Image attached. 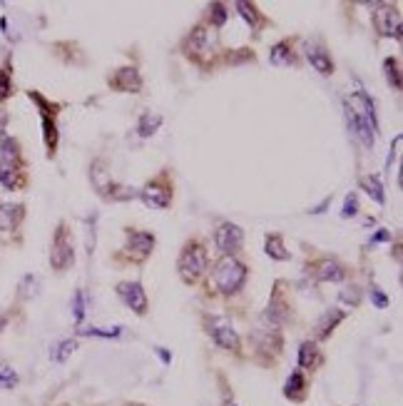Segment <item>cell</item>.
<instances>
[{
	"instance_id": "12",
	"label": "cell",
	"mask_w": 403,
	"mask_h": 406,
	"mask_svg": "<svg viewBox=\"0 0 403 406\" xmlns=\"http://www.w3.org/2000/svg\"><path fill=\"white\" fill-rule=\"evenodd\" d=\"M306 275L321 284H338L349 277V267L338 257H316L306 262Z\"/></svg>"
},
{
	"instance_id": "2",
	"label": "cell",
	"mask_w": 403,
	"mask_h": 406,
	"mask_svg": "<svg viewBox=\"0 0 403 406\" xmlns=\"http://www.w3.org/2000/svg\"><path fill=\"white\" fill-rule=\"evenodd\" d=\"M179 50H182V55L189 63H195V65L204 67V70L215 67L212 65V58L219 55V53H215V30H212L204 20H199V23L192 25V30L182 38Z\"/></svg>"
},
{
	"instance_id": "16",
	"label": "cell",
	"mask_w": 403,
	"mask_h": 406,
	"mask_svg": "<svg viewBox=\"0 0 403 406\" xmlns=\"http://www.w3.org/2000/svg\"><path fill=\"white\" fill-rule=\"evenodd\" d=\"M107 85H110V90L122 92V95H140L144 87V80L142 72L135 65H122L107 78Z\"/></svg>"
},
{
	"instance_id": "18",
	"label": "cell",
	"mask_w": 403,
	"mask_h": 406,
	"mask_svg": "<svg viewBox=\"0 0 403 406\" xmlns=\"http://www.w3.org/2000/svg\"><path fill=\"white\" fill-rule=\"evenodd\" d=\"M304 58H306V63H309L314 70L319 72V75H324V78H331L334 70H336L331 53H329V47H326L324 43H319V40H314V43H306Z\"/></svg>"
},
{
	"instance_id": "21",
	"label": "cell",
	"mask_w": 403,
	"mask_h": 406,
	"mask_svg": "<svg viewBox=\"0 0 403 406\" xmlns=\"http://www.w3.org/2000/svg\"><path fill=\"white\" fill-rule=\"evenodd\" d=\"M235 10L239 13V18L244 20V23H247L249 28H252V33H254V35H261V30H264V28L272 25V20H269L267 15L261 13L257 3H244V0H237V3H235Z\"/></svg>"
},
{
	"instance_id": "42",
	"label": "cell",
	"mask_w": 403,
	"mask_h": 406,
	"mask_svg": "<svg viewBox=\"0 0 403 406\" xmlns=\"http://www.w3.org/2000/svg\"><path fill=\"white\" fill-rule=\"evenodd\" d=\"M391 239V232L389 230H378V235L371 237V244H376V242H389Z\"/></svg>"
},
{
	"instance_id": "32",
	"label": "cell",
	"mask_w": 403,
	"mask_h": 406,
	"mask_svg": "<svg viewBox=\"0 0 403 406\" xmlns=\"http://www.w3.org/2000/svg\"><path fill=\"white\" fill-rule=\"evenodd\" d=\"M384 72H386V83H389L393 90H401V60L386 58L384 60Z\"/></svg>"
},
{
	"instance_id": "31",
	"label": "cell",
	"mask_w": 403,
	"mask_h": 406,
	"mask_svg": "<svg viewBox=\"0 0 403 406\" xmlns=\"http://www.w3.org/2000/svg\"><path fill=\"white\" fill-rule=\"evenodd\" d=\"M219 60L224 65H239V63H249V60L254 63L257 55L249 47H241V50H224V53H219Z\"/></svg>"
},
{
	"instance_id": "44",
	"label": "cell",
	"mask_w": 403,
	"mask_h": 406,
	"mask_svg": "<svg viewBox=\"0 0 403 406\" xmlns=\"http://www.w3.org/2000/svg\"><path fill=\"white\" fill-rule=\"evenodd\" d=\"M124 406H144V404H124Z\"/></svg>"
},
{
	"instance_id": "8",
	"label": "cell",
	"mask_w": 403,
	"mask_h": 406,
	"mask_svg": "<svg viewBox=\"0 0 403 406\" xmlns=\"http://www.w3.org/2000/svg\"><path fill=\"white\" fill-rule=\"evenodd\" d=\"M28 98L33 100L40 110V120H43V142H45L47 158H55L60 142V132H58V112L63 110L60 103H50L47 98H43L38 90H28Z\"/></svg>"
},
{
	"instance_id": "23",
	"label": "cell",
	"mask_w": 403,
	"mask_h": 406,
	"mask_svg": "<svg viewBox=\"0 0 403 406\" xmlns=\"http://www.w3.org/2000/svg\"><path fill=\"white\" fill-rule=\"evenodd\" d=\"M284 399H289L292 404H304L309 399V376L301 369H294L289 374L284 384Z\"/></svg>"
},
{
	"instance_id": "38",
	"label": "cell",
	"mask_w": 403,
	"mask_h": 406,
	"mask_svg": "<svg viewBox=\"0 0 403 406\" xmlns=\"http://www.w3.org/2000/svg\"><path fill=\"white\" fill-rule=\"evenodd\" d=\"M369 292H371V301H373V304H376L378 309H386V307L391 304V299L384 295V289L378 287V284H371Z\"/></svg>"
},
{
	"instance_id": "3",
	"label": "cell",
	"mask_w": 403,
	"mask_h": 406,
	"mask_svg": "<svg viewBox=\"0 0 403 406\" xmlns=\"http://www.w3.org/2000/svg\"><path fill=\"white\" fill-rule=\"evenodd\" d=\"M249 279V267L239 257H219L212 267V282L221 297H237Z\"/></svg>"
},
{
	"instance_id": "1",
	"label": "cell",
	"mask_w": 403,
	"mask_h": 406,
	"mask_svg": "<svg viewBox=\"0 0 403 406\" xmlns=\"http://www.w3.org/2000/svg\"><path fill=\"white\" fill-rule=\"evenodd\" d=\"M346 120L351 132L361 140L364 147H373L376 142V112H373V103L366 95V90L358 87L356 92H351V98L346 100Z\"/></svg>"
},
{
	"instance_id": "33",
	"label": "cell",
	"mask_w": 403,
	"mask_h": 406,
	"mask_svg": "<svg viewBox=\"0 0 403 406\" xmlns=\"http://www.w3.org/2000/svg\"><path fill=\"white\" fill-rule=\"evenodd\" d=\"M75 349H78V341L75 339H63L58 344V347L52 349V361H58V364H63V361H67L72 356V352H75Z\"/></svg>"
},
{
	"instance_id": "20",
	"label": "cell",
	"mask_w": 403,
	"mask_h": 406,
	"mask_svg": "<svg viewBox=\"0 0 403 406\" xmlns=\"http://www.w3.org/2000/svg\"><path fill=\"white\" fill-rule=\"evenodd\" d=\"M326 361V354L314 339H306L299 344V369L304 374H316Z\"/></svg>"
},
{
	"instance_id": "25",
	"label": "cell",
	"mask_w": 403,
	"mask_h": 406,
	"mask_svg": "<svg viewBox=\"0 0 403 406\" xmlns=\"http://www.w3.org/2000/svg\"><path fill=\"white\" fill-rule=\"evenodd\" d=\"M294 43L296 38H284L269 50V63L272 65H294L296 63V53H294Z\"/></svg>"
},
{
	"instance_id": "37",
	"label": "cell",
	"mask_w": 403,
	"mask_h": 406,
	"mask_svg": "<svg viewBox=\"0 0 403 406\" xmlns=\"http://www.w3.org/2000/svg\"><path fill=\"white\" fill-rule=\"evenodd\" d=\"M122 327H115V329H85V332H78L80 336H102V339H115L120 336Z\"/></svg>"
},
{
	"instance_id": "34",
	"label": "cell",
	"mask_w": 403,
	"mask_h": 406,
	"mask_svg": "<svg viewBox=\"0 0 403 406\" xmlns=\"http://www.w3.org/2000/svg\"><path fill=\"white\" fill-rule=\"evenodd\" d=\"M13 95V75H10V65H0V103H6Z\"/></svg>"
},
{
	"instance_id": "10",
	"label": "cell",
	"mask_w": 403,
	"mask_h": 406,
	"mask_svg": "<svg viewBox=\"0 0 403 406\" xmlns=\"http://www.w3.org/2000/svg\"><path fill=\"white\" fill-rule=\"evenodd\" d=\"M284 289H286L284 279H276V282H274L272 295H269V301H267V309H264V317H261L267 327L281 329L294 319V304L289 301V295H286Z\"/></svg>"
},
{
	"instance_id": "36",
	"label": "cell",
	"mask_w": 403,
	"mask_h": 406,
	"mask_svg": "<svg viewBox=\"0 0 403 406\" xmlns=\"http://www.w3.org/2000/svg\"><path fill=\"white\" fill-rule=\"evenodd\" d=\"M358 215V195L351 192V195H346L344 200V207H341V217L349 220V217H356Z\"/></svg>"
},
{
	"instance_id": "43",
	"label": "cell",
	"mask_w": 403,
	"mask_h": 406,
	"mask_svg": "<svg viewBox=\"0 0 403 406\" xmlns=\"http://www.w3.org/2000/svg\"><path fill=\"white\" fill-rule=\"evenodd\" d=\"M157 352H160V356H162L164 361H169V354H167V349H162V347H160V349H157Z\"/></svg>"
},
{
	"instance_id": "4",
	"label": "cell",
	"mask_w": 403,
	"mask_h": 406,
	"mask_svg": "<svg viewBox=\"0 0 403 406\" xmlns=\"http://www.w3.org/2000/svg\"><path fill=\"white\" fill-rule=\"evenodd\" d=\"M209 269V249L202 239H189L184 242L179 259H177V272L187 287H195L202 282V277L207 275Z\"/></svg>"
},
{
	"instance_id": "9",
	"label": "cell",
	"mask_w": 403,
	"mask_h": 406,
	"mask_svg": "<svg viewBox=\"0 0 403 406\" xmlns=\"http://www.w3.org/2000/svg\"><path fill=\"white\" fill-rule=\"evenodd\" d=\"M137 197L142 200L147 210H167L175 200V184H172L169 170H162L157 177L147 180L142 190L137 192Z\"/></svg>"
},
{
	"instance_id": "11",
	"label": "cell",
	"mask_w": 403,
	"mask_h": 406,
	"mask_svg": "<svg viewBox=\"0 0 403 406\" xmlns=\"http://www.w3.org/2000/svg\"><path fill=\"white\" fill-rule=\"evenodd\" d=\"M72 264H75V239H72L70 224L58 222L50 244V267L63 275Z\"/></svg>"
},
{
	"instance_id": "46",
	"label": "cell",
	"mask_w": 403,
	"mask_h": 406,
	"mask_svg": "<svg viewBox=\"0 0 403 406\" xmlns=\"http://www.w3.org/2000/svg\"><path fill=\"white\" fill-rule=\"evenodd\" d=\"M232 406H235V404H232Z\"/></svg>"
},
{
	"instance_id": "5",
	"label": "cell",
	"mask_w": 403,
	"mask_h": 406,
	"mask_svg": "<svg viewBox=\"0 0 403 406\" xmlns=\"http://www.w3.org/2000/svg\"><path fill=\"white\" fill-rule=\"evenodd\" d=\"M249 344H252V359L259 367H274L284 352V334H281V329L264 324L261 329H254L249 334Z\"/></svg>"
},
{
	"instance_id": "17",
	"label": "cell",
	"mask_w": 403,
	"mask_h": 406,
	"mask_svg": "<svg viewBox=\"0 0 403 406\" xmlns=\"http://www.w3.org/2000/svg\"><path fill=\"white\" fill-rule=\"evenodd\" d=\"M90 182H92V187H95V192H98L100 200H105V202H112V195H115V187H118V182L112 180L110 164H107V160H105V158L92 160V164H90Z\"/></svg>"
},
{
	"instance_id": "13",
	"label": "cell",
	"mask_w": 403,
	"mask_h": 406,
	"mask_svg": "<svg viewBox=\"0 0 403 406\" xmlns=\"http://www.w3.org/2000/svg\"><path fill=\"white\" fill-rule=\"evenodd\" d=\"M371 20H373V28L381 38H393L401 43V6L378 3V6H373Z\"/></svg>"
},
{
	"instance_id": "30",
	"label": "cell",
	"mask_w": 403,
	"mask_h": 406,
	"mask_svg": "<svg viewBox=\"0 0 403 406\" xmlns=\"http://www.w3.org/2000/svg\"><path fill=\"white\" fill-rule=\"evenodd\" d=\"M361 187H364L366 195L373 200L376 204H386V195H384V184L376 175H366L361 177Z\"/></svg>"
},
{
	"instance_id": "19",
	"label": "cell",
	"mask_w": 403,
	"mask_h": 406,
	"mask_svg": "<svg viewBox=\"0 0 403 406\" xmlns=\"http://www.w3.org/2000/svg\"><path fill=\"white\" fill-rule=\"evenodd\" d=\"M349 317V312H344L341 307H331L326 309L324 314L319 317V321H316V327H314V341L319 344V341H326L331 339V334L338 329V324Z\"/></svg>"
},
{
	"instance_id": "39",
	"label": "cell",
	"mask_w": 403,
	"mask_h": 406,
	"mask_svg": "<svg viewBox=\"0 0 403 406\" xmlns=\"http://www.w3.org/2000/svg\"><path fill=\"white\" fill-rule=\"evenodd\" d=\"M72 312H75V324H83V319H85V292L83 289H78V295H75Z\"/></svg>"
},
{
	"instance_id": "35",
	"label": "cell",
	"mask_w": 403,
	"mask_h": 406,
	"mask_svg": "<svg viewBox=\"0 0 403 406\" xmlns=\"http://www.w3.org/2000/svg\"><path fill=\"white\" fill-rule=\"evenodd\" d=\"M18 387V374L8 361H0V389H15Z\"/></svg>"
},
{
	"instance_id": "14",
	"label": "cell",
	"mask_w": 403,
	"mask_h": 406,
	"mask_svg": "<svg viewBox=\"0 0 403 406\" xmlns=\"http://www.w3.org/2000/svg\"><path fill=\"white\" fill-rule=\"evenodd\" d=\"M115 292H118L120 301H122L124 307L132 309L137 317H147V314H150V297H147V292H144L142 282L124 279V282H118Z\"/></svg>"
},
{
	"instance_id": "28",
	"label": "cell",
	"mask_w": 403,
	"mask_h": 406,
	"mask_svg": "<svg viewBox=\"0 0 403 406\" xmlns=\"http://www.w3.org/2000/svg\"><path fill=\"white\" fill-rule=\"evenodd\" d=\"M0 160L6 162H15V164H25L23 160V150H20V142L15 138H3L0 140Z\"/></svg>"
},
{
	"instance_id": "15",
	"label": "cell",
	"mask_w": 403,
	"mask_h": 406,
	"mask_svg": "<svg viewBox=\"0 0 403 406\" xmlns=\"http://www.w3.org/2000/svg\"><path fill=\"white\" fill-rule=\"evenodd\" d=\"M215 247L221 257H237L244 247V230L235 222H221L215 230Z\"/></svg>"
},
{
	"instance_id": "45",
	"label": "cell",
	"mask_w": 403,
	"mask_h": 406,
	"mask_svg": "<svg viewBox=\"0 0 403 406\" xmlns=\"http://www.w3.org/2000/svg\"><path fill=\"white\" fill-rule=\"evenodd\" d=\"M60 406H70V404H60Z\"/></svg>"
},
{
	"instance_id": "26",
	"label": "cell",
	"mask_w": 403,
	"mask_h": 406,
	"mask_svg": "<svg viewBox=\"0 0 403 406\" xmlns=\"http://www.w3.org/2000/svg\"><path fill=\"white\" fill-rule=\"evenodd\" d=\"M264 252H267V257L274 259V262H289V259H292V252L286 249L284 237H281L279 232L267 235V239H264Z\"/></svg>"
},
{
	"instance_id": "40",
	"label": "cell",
	"mask_w": 403,
	"mask_h": 406,
	"mask_svg": "<svg viewBox=\"0 0 403 406\" xmlns=\"http://www.w3.org/2000/svg\"><path fill=\"white\" fill-rule=\"evenodd\" d=\"M341 301H346V304H351V307H358V301H361V289L353 284V287H349V289H344L341 292Z\"/></svg>"
},
{
	"instance_id": "22",
	"label": "cell",
	"mask_w": 403,
	"mask_h": 406,
	"mask_svg": "<svg viewBox=\"0 0 403 406\" xmlns=\"http://www.w3.org/2000/svg\"><path fill=\"white\" fill-rule=\"evenodd\" d=\"M0 184L10 192L28 187L25 164H15V162H6V160H0Z\"/></svg>"
},
{
	"instance_id": "6",
	"label": "cell",
	"mask_w": 403,
	"mask_h": 406,
	"mask_svg": "<svg viewBox=\"0 0 403 406\" xmlns=\"http://www.w3.org/2000/svg\"><path fill=\"white\" fill-rule=\"evenodd\" d=\"M202 327L207 332V336L215 341L217 347L224 349V352L241 356V336L235 329L232 319L224 314H204L202 317Z\"/></svg>"
},
{
	"instance_id": "7",
	"label": "cell",
	"mask_w": 403,
	"mask_h": 406,
	"mask_svg": "<svg viewBox=\"0 0 403 406\" xmlns=\"http://www.w3.org/2000/svg\"><path fill=\"white\" fill-rule=\"evenodd\" d=\"M157 247V237L150 230H137V227H124V247L120 249V262L144 264L152 257Z\"/></svg>"
},
{
	"instance_id": "24",
	"label": "cell",
	"mask_w": 403,
	"mask_h": 406,
	"mask_svg": "<svg viewBox=\"0 0 403 406\" xmlns=\"http://www.w3.org/2000/svg\"><path fill=\"white\" fill-rule=\"evenodd\" d=\"M25 220V204L20 202H3L0 204V232H15L20 222Z\"/></svg>"
},
{
	"instance_id": "29",
	"label": "cell",
	"mask_w": 403,
	"mask_h": 406,
	"mask_svg": "<svg viewBox=\"0 0 403 406\" xmlns=\"http://www.w3.org/2000/svg\"><path fill=\"white\" fill-rule=\"evenodd\" d=\"M227 20H229V6H227V3H209L207 18H204V23H207L212 30L221 28L224 23H227Z\"/></svg>"
},
{
	"instance_id": "41",
	"label": "cell",
	"mask_w": 403,
	"mask_h": 406,
	"mask_svg": "<svg viewBox=\"0 0 403 406\" xmlns=\"http://www.w3.org/2000/svg\"><path fill=\"white\" fill-rule=\"evenodd\" d=\"M20 292H23V297H35V292H38V279L28 275L25 279L20 282Z\"/></svg>"
},
{
	"instance_id": "27",
	"label": "cell",
	"mask_w": 403,
	"mask_h": 406,
	"mask_svg": "<svg viewBox=\"0 0 403 406\" xmlns=\"http://www.w3.org/2000/svg\"><path fill=\"white\" fill-rule=\"evenodd\" d=\"M162 127V115H157V112H142L140 120H137V132H140V138H152L157 135V130Z\"/></svg>"
}]
</instances>
